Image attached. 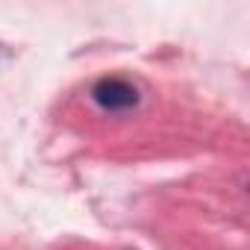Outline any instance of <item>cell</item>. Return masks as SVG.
Returning <instances> with one entry per match:
<instances>
[{
    "label": "cell",
    "instance_id": "cell-1",
    "mask_svg": "<svg viewBox=\"0 0 250 250\" xmlns=\"http://www.w3.org/2000/svg\"><path fill=\"white\" fill-rule=\"evenodd\" d=\"M91 97L106 112H127L139 103V88L127 80H121V77H103L91 88Z\"/></svg>",
    "mask_w": 250,
    "mask_h": 250
}]
</instances>
